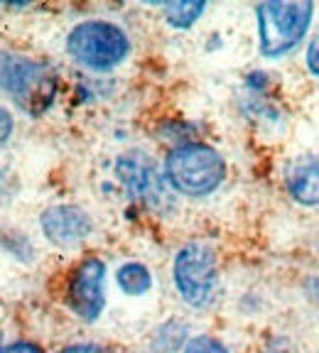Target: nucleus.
I'll return each mask as SVG.
<instances>
[{
	"label": "nucleus",
	"instance_id": "9d476101",
	"mask_svg": "<svg viewBox=\"0 0 319 353\" xmlns=\"http://www.w3.org/2000/svg\"><path fill=\"white\" fill-rule=\"evenodd\" d=\"M118 285L126 294H133V297H138V294H145L153 287V275L145 265L140 263H128L123 265L121 270H118Z\"/></svg>",
	"mask_w": 319,
	"mask_h": 353
},
{
	"label": "nucleus",
	"instance_id": "f8f14e48",
	"mask_svg": "<svg viewBox=\"0 0 319 353\" xmlns=\"http://www.w3.org/2000/svg\"><path fill=\"white\" fill-rule=\"evenodd\" d=\"M184 353H229V348L211 336H194L184 346Z\"/></svg>",
	"mask_w": 319,
	"mask_h": 353
},
{
	"label": "nucleus",
	"instance_id": "39448f33",
	"mask_svg": "<svg viewBox=\"0 0 319 353\" xmlns=\"http://www.w3.org/2000/svg\"><path fill=\"white\" fill-rule=\"evenodd\" d=\"M175 282L182 299L192 307H206L216 292V258L214 250L202 243H189L175 258Z\"/></svg>",
	"mask_w": 319,
	"mask_h": 353
},
{
	"label": "nucleus",
	"instance_id": "6e6552de",
	"mask_svg": "<svg viewBox=\"0 0 319 353\" xmlns=\"http://www.w3.org/2000/svg\"><path fill=\"white\" fill-rule=\"evenodd\" d=\"M42 231L57 245H77L91 233V219L79 206L59 204L42 214Z\"/></svg>",
	"mask_w": 319,
	"mask_h": 353
},
{
	"label": "nucleus",
	"instance_id": "f03ea898",
	"mask_svg": "<svg viewBox=\"0 0 319 353\" xmlns=\"http://www.w3.org/2000/svg\"><path fill=\"white\" fill-rule=\"evenodd\" d=\"M260 54L268 59H280L304 39L312 22L314 6L309 0H268L258 6Z\"/></svg>",
	"mask_w": 319,
	"mask_h": 353
},
{
	"label": "nucleus",
	"instance_id": "2eb2a0df",
	"mask_svg": "<svg viewBox=\"0 0 319 353\" xmlns=\"http://www.w3.org/2000/svg\"><path fill=\"white\" fill-rule=\"evenodd\" d=\"M10 132H12V116L6 108H0V145L10 138Z\"/></svg>",
	"mask_w": 319,
	"mask_h": 353
},
{
	"label": "nucleus",
	"instance_id": "f257e3e1",
	"mask_svg": "<svg viewBox=\"0 0 319 353\" xmlns=\"http://www.w3.org/2000/svg\"><path fill=\"white\" fill-rule=\"evenodd\" d=\"M226 176V162L214 148L204 143H184L165 160V179L172 189L187 196H206Z\"/></svg>",
	"mask_w": 319,
	"mask_h": 353
},
{
	"label": "nucleus",
	"instance_id": "1a4fd4ad",
	"mask_svg": "<svg viewBox=\"0 0 319 353\" xmlns=\"http://www.w3.org/2000/svg\"><path fill=\"white\" fill-rule=\"evenodd\" d=\"M285 187L295 201L304 206L319 204V157H298L285 170Z\"/></svg>",
	"mask_w": 319,
	"mask_h": 353
},
{
	"label": "nucleus",
	"instance_id": "ddd939ff",
	"mask_svg": "<svg viewBox=\"0 0 319 353\" xmlns=\"http://www.w3.org/2000/svg\"><path fill=\"white\" fill-rule=\"evenodd\" d=\"M307 69L314 77H319V32L307 44Z\"/></svg>",
	"mask_w": 319,
	"mask_h": 353
},
{
	"label": "nucleus",
	"instance_id": "4468645a",
	"mask_svg": "<svg viewBox=\"0 0 319 353\" xmlns=\"http://www.w3.org/2000/svg\"><path fill=\"white\" fill-rule=\"evenodd\" d=\"M0 353H42V348L35 346V343H28V341H17L6 348H0Z\"/></svg>",
	"mask_w": 319,
	"mask_h": 353
},
{
	"label": "nucleus",
	"instance_id": "423d86ee",
	"mask_svg": "<svg viewBox=\"0 0 319 353\" xmlns=\"http://www.w3.org/2000/svg\"><path fill=\"white\" fill-rule=\"evenodd\" d=\"M116 174L123 187L128 189V194L143 204L153 206V209H162L170 201L165 174H160L155 160L143 150H130V152L121 154L116 162Z\"/></svg>",
	"mask_w": 319,
	"mask_h": 353
},
{
	"label": "nucleus",
	"instance_id": "dca6fc26",
	"mask_svg": "<svg viewBox=\"0 0 319 353\" xmlns=\"http://www.w3.org/2000/svg\"><path fill=\"white\" fill-rule=\"evenodd\" d=\"M61 353H113L104 346H96V343H77V346H66Z\"/></svg>",
	"mask_w": 319,
	"mask_h": 353
},
{
	"label": "nucleus",
	"instance_id": "0eeeda50",
	"mask_svg": "<svg viewBox=\"0 0 319 353\" xmlns=\"http://www.w3.org/2000/svg\"><path fill=\"white\" fill-rule=\"evenodd\" d=\"M106 265L99 258H88L74 270L69 287H66V304L74 314L84 321H94L104 312L106 294Z\"/></svg>",
	"mask_w": 319,
	"mask_h": 353
},
{
	"label": "nucleus",
	"instance_id": "7ed1b4c3",
	"mask_svg": "<svg viewBox=\"0 0 319 353\" xmlns=\"http://www.w3.org/2000/svg\"><path fill=\"white\" fill-rule=\"evenodd\" d=\"M0 88L8 91L28 113L39 116L55 101L57 79L42 61L12 52H0Z\"/></svg>",
	"mask_w": 319,
	"mask_h": 353
},
{
	"label": "nucleus",
	"instance_id": "9b49d317",
	"mask_svg": "<svg viewBox=\"0 0 319 353\" xmlns=\"http://www.w3.org/2000/svg\"><path fill=\"white\" fill-rule=\"evenodd\" d=\"M206 3L202 0H177V3H167L165 17L172 28H192L204 12Z\"/></svg>",
	"mask_w": 319,
	"mask_h": 353
},
{
	"label": "nucleus",
	"instance_id": "f3484780",
	"mask_svg": "<svg viewBox=\"0 0 319 353\" xmlns=\"http://www.w3.org/2000/svg\"><path fill=\"white\" fill-rule=\"evenodd\" d=\"M8 182H10V174H8L6 170H0V201H3L8 194Z\"/></svg>",
	"mask_w": 319,
	"mask_h": 353
},
{
	"label": "nucleus",
	"instance_id": "20e7f679",
	"mask_svg": "<svg viewBox=\"0 0 319 353\" xmlns=\"http://www.w3.org/2000/svg\"><path fill=\"white\" fill-rule=\"evenodd\" d=\"M66 50L79 64L96 72H106L126 59L130 52V42H128V34L113 22L88 20L69 32Z\"/></svg>",
	"mask_w": 319,
	"mask_h": 353
}]
</instances>
